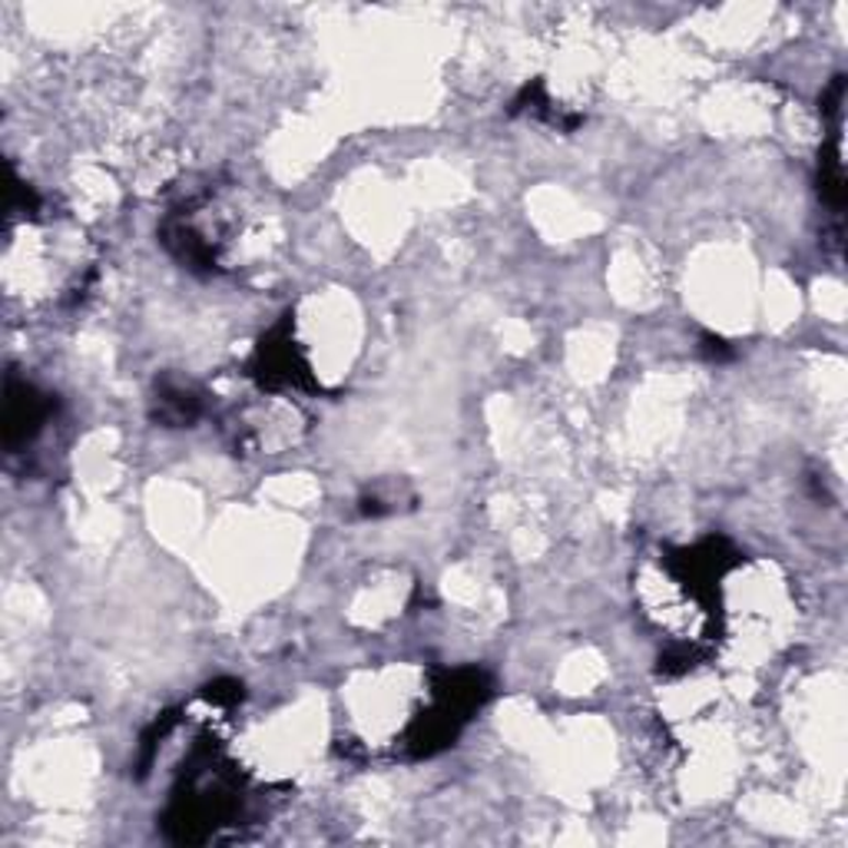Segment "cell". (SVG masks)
<instances>
[{
  "instance_id": "obj_1",
  "label": "cell",
  "mask_w": 848,
  "mask_h": 848,
  "mask_svg": "<svg viewBox=\"0 0 848 848\" xmlns=\"http://www.w3.org/2000/svg\"><path fill=\"white\" fill-rule=\"evenodd\" d=\"M54 398L37 392L27 382H18L14 375L8 379V411H4V441L8 448H21L40 434V428L54 415Z\"/></svg>"
},
{
  "instance_id": "obj_2",
  "label": "cell",
  "mask_w": 848,
  "mask_h": 848,
  "mask_svg": "<svg viewBox=\"0 0 848 848\" xmlns=\"http://www.w3.org/2000/svg\"><path fill=\"white\" fill-rule=\"evenodd\" d=\"M160 411H156V421L163 425H173V428H183V425H193L202 411L199 398L189 392V388H176V385H160Z\"/></svg>"
},
{
  "instance_id": "obj_3",
  "label": "cell",
  "mask_w": 848,
  "mask_h": 848,
  "mask_svg": "<svg viewBox=\"0 0 848 848\" xmlns=\"http://www.w3.org/2000/svg\"><path fill=\"white\" fill-rule=\"evenodd\" d=\"M699 351L709 358V361H730L736 351L725 345V338H719V335H702L699 338Z\"/></svg>"
}]
</instances>
